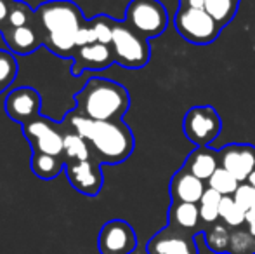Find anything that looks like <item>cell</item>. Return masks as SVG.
Returning a JSON list of instances; mask_svg holds the SVG:
<instances>
[{
	"instance_id": "cell-28",
	"label": "cell",
	"mask_w": 255,
	"mask_h": 254,
	"mask_svg": "<svg viewBox=\"0 0 255 254\" xmlns=\"http://www.w3.org/2000/svg\"><path fill=\"white\" fill-rule=\"evenodd\" d=\"M233 199L236 200V204H238L243 211L254 209L255 207V187H252V185H249V183H240L238 190L235 192Z\"/></svg>"
},
{
	"instance_id": "cell-12",
	"label": "cell",
	"mask_w": 255,
	"mask_h": 254,
	"mask_svg": "<svg viewBox=\"0 0 255 254\" xmlns=\"http://www.w3.org/2000/svg\"><path fill=\"white\" fill-rule=\"evenodd\" d=\"M66 174L71 187L89 197H96L103 187V173L98 162L82 160L66 164Z\"/></svg>"
},
{
	"instance_id": "cell-32",
	"label": "cell",
	"mask_w": 255,
	"mask_h": 254,
	"mask_svg": "<svg viewBox=\"0 0 255 254\" xmlns=\"http://www.w3.org/2000/svg\"><path fill=\"white\" fill-rule=\"evenodd\" d=\"M203 0H179V7H189V9H203Z\"/></svg>"
},
{
	"instance_id": "cell-22",
	"label": "cell",
	"mask_w": 255,
	"mask_h": 254,
	"mask_svg": "<svg viewBox=\"0 0 255 254\" xmlns=\"http://www.w3.org/2000/svg\"><path fill=\"white\" fill-rule=\"evenodd\" d=\"M219 218L229 228H240L243 225H247V211H243L236 204L233 195L222 197L221 206H219Z\"/></svg>"
},
{
	"instance_id": "cell-18",
	"label": "cell",
	"mask_w": 255,
	"mask_h": 254,
	"mask_svg": "<svg viewBox=\"0 0 255 254\" xmlns=\"http://www.w3.org/2000/svg\"><path fill=\"white\" fill-rule=\"evenodd\" d=\"M7 45L12 52L16 54H28L38 45V38L33 28L30 26H19L12 28L9 35H7Z\"/></svg>"
},
{
	"instance_id": "cell-20",
	"label": "cell",
	"mask_w": 255,
	"mask_h": 254,
	"mask_svg": "<svg viewBox=\"0 0 255 254\" xmlns=\"http://www.w3.org/2000/svg\"><path fill=\"white\" fill-rule=\"evenodd\" d=\"M203 9L217 21L221 28L228 26L231 23L240 5V2H236V0H203Z\"/></svg>"
},
{
	"instance_id": "cell-31",
	"label": "cell",
	"mask_w": 255,
	"mask_h": 254,
	"mask_svg": "<svg viewBox=\"0 0 255 254\" xmlns=\"http://www.w3.org/2000/svg\"><path fill=\"white\" fill-rule=\"evenodd\" d=\"M75 42H77V47H85V45L96 44L98 38H96V31L92 26H82L80 30L77 31V37H75Z\"/></svg>"
},
{
	"instance_id": "cell-25",
	"label": "cell",
	"mask_w": 255,
	"mask_h": 254,
	"mask_svg": "<svg viewBox=\"0 0 255 254\" xmlns=\"http://www.w3.org/2000/svg\"><path fill=\"white\" fill-rule=\"evenodd\" d=\"M228 254H255V237L249 228H233Z\"/></svg>"
},
{
	"instance_id": "cell-14",
	"label": "cell",
	"mask_w": 255,
	"mask_h": 254,
	"mask_svg": "<svg viewBox=\"0 0 255 254\" xmlns=\"http://www.w3.org/2000/svg\"><path fill=\"white\" fill-rule=\"evenodd\" d=\"M207 190L205 181L198 180L195 174H191L184 166L172 176L168 192H170L172 202H189L198 204L202 200L203 193Z\"/></svg>"
},
{
	"instance_id": "cell-24",
	"label": "cell",
	"mask_w": 255,
	"mask_h": 254,
	"mask_svg": "<svg viewBox=\"0 0 255 254\" xmlns=\"http://www.w3.org/2000/svg\"><path fill=\"white\" fill-rule=\"evenodd\" d=\"M64 155L71 162L91 160V146H89L87 139L75 131L64 134Z\"/></svg>"
},
{
	"instance_id": "cell-34",
	"label": "cell",
	"mask_w": 255,
	"mask_h": 254,
	"mask_svg": "<svg viewBox=\"0 0 255 254\" xmlns=\"http://www.w3.org/2000/svg\"><path fill=\"white\" fill-rule=\"evenodd\" d=\"M250 225H255V207L247 211V227H250Z\"/></svg>"
},
{
	"instance_id": "cell-2",
	"label": "cell",
	"mask_w": 255,
	"mask_h": 254,
	"mask_svg": "<svg viewBox=\"0 0 255 254\" xmlns=\"http://www.w3.org/2000/svg\"><path fill=\"white\" fill-rule=\"evenodd\" d=\"M128 106L127 89L108 78H91L77 94V113L92 120H122Z\"/></svg>"
},
{
	"instance_id": "cell-3",
	"label": "cell",
	"mask_w": 255,
	"mask_h": 254,
	"mask_svg": "<svg viewBox=\"0 0 255 254\" xmlns=\"http://www.w3.org/2000/svg\"><path fill=\"white\" fill-rule=\"evenodd\" d=\"M42 26L47 31V44L56 54L66 56L77 47V31L82 28V14L75 3L64 0L47 2L37 9Z\"/></svg>"
},
{
	"instance_id": "cell-21",
	"label": "cell",
	"mask_w": 255,
	"mask_h": 254,
	"mask_svg": "<svg viewBox=\"0 0 255 254\" xmlns=\"http://www.w3.org/2000/svg\"><path fill=\"white\" fill-rule=\"evenodd\" d=\"M31 169H33L35 176L42 178V180H52L63 171V162L59 157L35 152L31 157Z\"/></svg>"
},
{
	"instance_id": "cell-19",
	"label": "cell",
	"mask_w": 255,
	"mask_h": 254,
	"mask_svg": "<svg viewBox=\"0 0 255 254\" xmlns=\"http://www.w3.org/2000/svg\"><path fill=\"white\" fill-rule=\"evenodd\" d=\"M203 237L205 244L215 254H228L229 248V239H231V230L228 225L224 223H214L203 228Z\"/></svg>"
},
{
	"instance_id": "cell-7",
	"label": "cell",
	"mask_w": 255,
	"mask_h": 254,
	"mask_svg": "<svg viewBox=\"0 0 255 254\" xmlns=\"http://www.w3.org/2000/svg\"><path fill=\"white\" fill-rule=\"evenodd\" d=\"M222 129L219 112L210 105L193 106L186 112L182 120V131L186 138L196 146H208L217 139Z\"/></svg>"
},
{
	"instance_id": "cell-9",
	"label": "cell",
	"mask_w": 255,
	"mask_h": 254,
	"mask_svg": "<svg viewBox=\"0 0 255 254\" xmlns=\"http://www.w3.org/2000/svg\"><path fill=\"white\" fill-rule=\"evenodd\" d=\"M146 251L148 254H200L195 234L177 230L168 225L149 239Z\"/></svg>"
},
{
	"instance_id": "cell-30",
	"label": "cell",
	"mask_w": 255,
	"mask_h": 254,
	"mask_svg": "<svg viewBox=\"0 0 255 254\" xmlns=\"http://www.w3.org/2000/svg\"><path fill=\"white\" fill-rule=\"evenodd\" d=\"M30 17H31V12L26 5L14 3V7L9 10V17H7V21H9L10 26L19 28V26H28L26 23L30 21Z\"/></svg>"
},
{
	"instance_id": "cell-11",
	"label": "cell",
	"mask_w": 255,
	"mask_h": 254,
	"mask_svg": "<svg viewBox=\"0 0 255 254\" xmlns=\"http://www.w3.org/2000/svg\"><path fill=\"white\" fill-rule=\"evenodd\" d=\"M23 131L35 152L54 157H61L64 153V136L59 134L47 120L35 117L23 124Z\"/></svg>"
},
{
	"instance_id": "cell-17",
	"label": "cell",
	"mask_w": 255,
	"mask_h": 254,
	"mask_svg": "<svg viewBox=\"0 0 255 254\" xmlns=\"http://www.w3.org/2000/svg\"><path fill=\"white\" fill-rule=\"evenodd\" d=\"M80 61H82V70L84 68H87V70H104V68H108L115 61V58L110 45L96 42V44L85 45V47L80 49L78 63Z\"/></svg>"
},
{
	"instance_id": "cell-15",
	"label": "cell",
	"mask_w": 255,
	"mask_h": 254,
	"mask_svg": "<svg viewBox=\"0 0 255 254\" xmlns=\"http://www.w3.org/2000/svg\"><path fill=\"white\" fill-rule=\"evenodd\" d=\"M168 227H174L177 230H184L189 234H198L202 232V220H200V209L198 204H189V202H172L168 207Z\"/></svg>"
},
{
	"instance_id": "cell-33",
	"label": "cell",
	"mask_w": 255,
	"mask_h": 254,
	"mask_svg": "<svg viewBox=\"0 0 255 254\" xmlns=\"http://www.w3.org/2000/svg\"><path fill=\"white\" fill-rule=\"evenodd\" d=\"M9 3L5 2V0H0V23L2 21H5L7 17H9Z\"/></svg>"
},
{
	"instance_id": "cell-26",
	"label": "cell",
	"mask_w": 255,
	"mask_h": 254,
	"mask_svg": "<svg viewBox=\"0 0 255 254\" xmlns=\"http://www.w3.org/2000/svg\"><path fill=\"white\" fill-rule=\"evenodd\" d=\"M207 187L214 188L215 192H219L222 197H228V195H235V192L238 190L240 187V181L233 176L231 173H228L226 169L219 167L212 178L207 181Z\"/></svg>"
},
{
	"instance_id": "cell-16",
	"label": "cell",
	"mask_w": 255,
	"mask_h": 254,
	"mask_svg": "<svg viewBox=\"0 0 255 254\" xmlns=\"http://www.w3.org/2000/svg\"><path fill=\"white\" fill-rule=\"evenodd\" d=\"M184 167L191 174H195L198 180L208 181L212 178V174L221 167V164H219V152L210 148V146H196L188 155Z\"/></svg>"
},
{
	"instance_id": "cell-35",
	"label": "cell",
	"mask_w": 255,
	"mask_h": 254,
	"mask_svg": "<svg viewBox=\"0 0 255 254\" xmlns=\"http://www.w3.org/2000/svg\"><path fill=\"white\" fill-rule=\"evenodd\" d=\"M245 183H249V185H252V187H255V169L252 171V173H250V176L247 178Z\"/></svg>"
},
{
	"instance_id": "cell-10",
	"label": "cell",
	"mask_w": 255,
	"mask_h": 254,
	"mask_svg": "<svg viewBox=\"0 0 255 254\" xmlns=\"http://www.w3.org/2000/svg\"><path fill=\"white\" fill-rule=\"evenodd\" d=\"M217 152L222 169L231 173L240 183H245L255 169V146L249 143H229Z\"/></svg>"
},
{
	"instance_id": "cell-27",
	"label": "cell",
	"mask_w": 255,
	"mask_h": 254,
	"mask_svg": "<svg viewBox=\"0 0 255 254\" xmlns=\"http://www.w3.org/2000/svg\"><path fill=\"white\" fill-rule=\"evenodd\" d=\"M17 73L16 58L9 51H0V92L7 89Z\"/></svg>"
},
{
	"instance_id": "cell-13",
	"label": "cell",
	"mask_w": 255,
	"mask_h": 254,
	"mask_svg": "<svg viewBox=\"0 0 255 254\" xmlns=\"http://www.w3.org/2000/svg\"><path fill=\"white\" fill-rule=\"evenodd\" d=\"M38 110H40V96L31 87L14 89L5 99L7 115L21 124L35 119Z\"/></svg>"
},
{
	"instance_id": "cell-36",
	"label": "cell",
	"mask_w": 255,
	"mask_h": 254,
	"mask_svg": "<svg viewBox=\"0 0 255 254\" xmlns=\"http://www.w3.org/2000/svg\"><path fill=\"white\" fill-rule=\"evenodd\" d=\"M236 2H240V0H236Z\"/></svg>"
},
{
	"instance_id": "cell-4",
	"label": "cell",
	"mask_w": 255,
	"mask_h": 254,
	"mask_svg": "<svg viewBox=\"0 0 255 254\" xmlns=\"http://www.w3.org/2000/svg\"><path fill=\"white\" fill-rule=\"evenodd\" d=\"M110 47L113 51L115 61L124 68H128V70L144 68L149 61V56H151L148 38L135 33L125 23H115Z\"/></svg>"
},
{
	"instance_id": "cell-29",
	"label": "cell",
	"mask_w": 255,
	"mask_h": 254,
	"mask_svg": "<svg viewBox=\"0 0 255 254\" xmlns=\"http://www.w3.org/2000/svg\"><path fill=\"white\" fill-rule=\"evenodd\" d=\"M113 26L115 23L110 21L108 17H98L92 23V28L96 31V38L104 45H111V38H113Z\"/></svg>"
},
{
	"instance_id": "cell-23",
	"label": "cell",
	"mask_w": 255,
	"mask_h": 254,
	"mask_svg": "<svg viewBox=\"0 0 255 254\" xmlns=\"http://www.w3.org/2000/svg\"><path fill=\"white\" fill-rule=\"evenodd\" d=\"M222 195L219 192H215L214 188L207 187L202 200L198 202V209H200V220L205 227L208 225L217 223L221 218H219V206H221Z\"/></svg>"
},
{
	"instance_id": "cell-5",
	"label": "cell",
	"mask_w": 255,
	"mask_h": 254,
	"mask_svg": "<svg viewBox=\"0 0 255 254\" xmlns=\"http://www.w3.org/2000/svg\"><path fill=\"white\" fill-rule=\"evenodd\" d=\"M174 24L177 33L184 40L195 45H208L215 42L221 35L222 28L217 21L205 9H189V7H177L174 17Z\"/></svg>"
},
{
	"instance_id": "cell-1",
	"label": "cell",
	"mask_w": 255,
	"mask_h": 254,
	"mask_svg": "<svg viewBox=\"0 0 255 254\" xmlns=\"http://www.w3.org/2000/svg\"><path fill=\"white\" fill-rule=\"evenodd\" d=\"M70 126L87 139L89 146L103 162H124L134 152V134L122 120H92L80 113H73L70 117Z\"/></svg>"
},
{
	"instance_id": "cell-6",
	"label": "cell",
	"mask_w": 255,
	"mask_h": 254,
	"mask_svg": "<svg viewBox=\"0 0 255 254\" xmlns=\"http://www.w3.org/2000/svg\"><path fill=\"white\" fill-rule=\"evenodd\" d=\"M125 24L144 38L158 37L168 24V14L160 0H130L125 10Z\"/></svg>"
},
{
	"instance_id": "cell-8",
	"label": "cell",
	"mask_w": 255,
	"mask_h": 254,
	"mask_svg": "<svg viewBox=\"0 0 255 254\" xmlns=\"http://www.w3.org/2000/svg\"><path fill=\"white\" fill-rule=\"evenodd\" d=\"M98 248L101 254H132L137 248V235L124 220H111L99 232Z\"/></svg>"
}]
</instances>
